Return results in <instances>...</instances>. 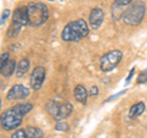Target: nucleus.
<instances>
[{"label": "nucleus", "mask_w": 147, "mask_h": 138, "mask_svg": "<svg viewBox=\"0 0 147 138\" xmlns=\"http://www.w3.org/2000/svg\"><path fill=\"white\" fill-rule=\"evenodd\" d=\"M32 108H33V105L31 103H24V104H17L11 109L6 110L5 113L1 114V119H0L1 128L5 131L16 130L22 123L24 116L31 111Z\"/></svg>", "instance_id": "1"}, {"label": "nucleus", "mask_w": 147, "mask_h": 138, "mask_svg": "<svg viewBox=\"0 0 147 138\" xmlns=\"http://www.w3.org/2000/svg\"><path fill=\"white\" fill-rule=\"evenodd\" d=\"M88 25L85 20L79 18V20L71 21L64 27L61 32V39L65 42H80L85 37L88 36Z\"/></svg>", "instance_id": "2"}, {"label": "nucleus", "mask_w": 147, "mask_h": 138, "mask_svg": "<svg viewBox=\"0 0 147 138\" xmlns=\"http://www.w3.org/2000/svg\"><path fill=\"white\" fill-rule=\"evenodd\" d=\"M27 13H28V26L39 27L47 22L49 12L47 6L42 3H30L27 5Z\"/></svg>", "instance_id": "3"}, {"label": "nucleus", "mask_w": 147, "mask_h": 138, "mask_svg": "<svg viewBox=\"0 0 147 138\" xmlns=\"http://www.w3.org/2000/svg\"><path fill=\"white\" fill-rule=\"evenodd\" d=\"M145 12H146V6H145L144 1L136 0V1L132 3V5H130L125 10L123 20L129 26H137L144 20Z\"/></svg>", "instance_id": "4"}, {"label": "nucleus", "mask_w": 147, "mask_h": 138, "mask_svg": "<svg viewBox=\"0 0 147 138\" xmlns=\"http://www.w3.org/2000/svg\"><path fill=\"white\" fill-rule=\"evenodd\" d=\"M123 59V53L120 50H112L104 54L100 59V70L103 72H109L115 68Z\"/></svg>", "instance_id": "5"}, {"label": "nucleus", "mask_w": 147, "mask_h": 138, "mask_svg": "<svg viewBox=\"0 0 147 138\" xmlns=\"http://www.w3.org/2000/svg\"><path fill=\"white\" fill-rule=\"evenodd\" d=\"M44 78H45V68L43 66H37L31 73V78H30L31 87L34 90H38L43 84Z\"/></svg>", "instance_id": "6"}, {"label": "nucleus", "mask_w": 147, "mask_h": 138, "mask_svg": "<svg viewBox=\"0 0 147 138\" xmlns=\"http://www.w3.org/2000/svg\"><path fill=\"white\" fill-rule=\"evenodd\" d=\"M28 95H30V89L27 87L22 84H15L7 92L6 98L9 100H21V99L27 98Z\"/></svg>", "instance_id": "7"}, {"label": "nucleus", "mask_w": 147, "mask_h": 138, "mask_svg": "<svg viewBox=\"0 0 147 138\" xmlns=\"http://www.w3.org/2000/svg\"><path fill=\"white\" fill-rule=\"evenodd\" d=\"M12 22L18 26L24 27L28 25V13H27V6L17 7L12 13Z\"/></svg>", "instance_id": "8"}, {"label": "nucleus", "mask_w": 147, "mask_h": 138, "mask_svg": "<svg viewBox=\"0 0 147 138\" xmlns=\"http://www.w3.org/2000/svg\"><path fill=\"white\" fill-rule=\"evenodd\" d=\"M104 20V12L102 9L94 7L90 13V26L92 29H98Z\"/></svg>", "instance_id": "9"}, {"label": "nucleus", "mask_w": 147, "mask_h": 138, "mask_svg": "<svg viewBox=\"0 0 147 138\" xmlns=\"http://www.w3.org/2000/svg\"><path fill=\"white\" fill-rule=\"evenodd\" d=\"M72 105L69 103V102H63V103H59L58 105V114H57V117H55V121H61L64 119L69 117L72 113Z\"/></svg>", "instance_id": "10"}, {"label": "nucleus", "mask_w": 147, "mask_h": 138, "mask_svg": "<svg viewBox=\"0 0 147 138\" xmlns=\"http://www.w3.org/2000/svg\"><path fill=\"white\" fill-rule=\"evenodd\" d=\"M74 95H75V99L81 104H86L87 102V96H88V92L86 90V88L84 86H76L75 90H74Z\"/></svg>", "instance_id": "11"}, {"label": "nucleus", "mask_w": 147, "mask_h": 138, "mask_svg": "<svg viewBox=\"0 0 147 138\" xmlns=\"http://www.w3.org/2000/svg\"><path fill=\"white\" fill-rule=\"evenodd\" d=\"M16 70V62L15 60H9L5 65L1 67V76L3 77H10Z\"/></svg>", "instance_id": "12"}, {"label": "nucleus", "mask_w": 147, "mask_h": 138, "mask_svg": "<svg viewBox=\"0 0 147 138\" xmlns=\"http://www.w3.org/2000/svg\"><path fill=\"white\" fill-rule=\"evenodd\" d=\"M44 133L38 127L28 126L26 128V138H43Z\"/></svg>", "instance_id": "13"}, {"label": "nucleus", "mask_w": 147, "mask_h": 138, "mask_svg": "<svg viewBox=\"0 0 147 138\" xmlns=\"http://www.w3.org/2000/svg\"><path fill=\"white\" fill-rule=\"evenodd\" d=\"M144 111H145V104L142 103V102L136 103V104H134L131 107L130 111H129V116H130L131 119H135L137 116H140V115L144 113Z\"/></svg>", "instance_id": "14"}, {"label": "nucleus", "mask_w": 147, "mask_h": 138, "mask_svg": "<svg viewBox=\"0 0 147 138\" xmlns=\"http://www.w3.org/2000/svg\"><path fill=\"white\" fill-rule=\"evenodd\" d=\"M30 68V61L27 59H22V60L18 62L17 68H16V76L17 77H22L25 73L28 71Z\"/></svg>", "instance_id": "15"}, {"label": "nucleus", "mask_w": 147, "mask_h": 138, "mask_svg": "<svg viewBox=\"0 0 147 138\" xmlns=\"http://www.w3.org/2000/svg\"><path fill=\"white\" fill-rule=\"evenodd\" d=\"M123 7L124 6H119V5H117V4L114 3V5L112 7V16H113V18L115 21L120 20V18L124 16V12H125V10H123Z\"/></svg>", "instance_id": "16"}, {"label": "nucleus", "mask_w": 147, "mask_h": 138, "mask_svg": "<svg viewBox=\"0 0 147 138\" xmlns=\"http://www.w3.org/2000/svg\"><path fill=\"white\" fill-rule=\"evenodd\" d=\"M21 28H22L21 26H18V25L12 22L11 26L9 27V29H7V37L9 38H16V37L18 36V33H20Z\"/></svg>", "instance_id": "17"}, {"label": "nucleus", "mask_w": 147, "mask_h": 138, "mask_svg": "<svg viewBox=\"0 0 147 138\" xmlns=\"http://www.w3.org/2000/svg\"><path fill=\"white\" fill-rule=\"evenodd\" d=\"M55 130H57V131H61V132H66V131H69V125L66 122H64V120L58 121L57 126H55Z\"/></svg>", "instance_id": "18"}, {"label": "nucleus", "mask_w": 147, "mask_h": 138, "mask_svg": "<svg viewBox=\"0 0 147 138\" xmlns=\"http://www.w3.org/2000/svg\"><path fill=\"white\" fill-rule=\"evenodd\" d=\"M137 83H139V84L147 83V68H146V70H144L139 75V78H137Z\"/></svg>", "instance_id": "19"}, {"label": "nucleus", "mask_w": 147, "mask_h": 138, "mask_svg": "<svg viewBox=\"0 0 147 138\" xmlns=\"http://www.w3.org/2000/svg\"><path fill=\"white\" fill-rule=\"evenodd\" d=\"M11 138H26V130H17L11 136Z\"/></svg>", "instance_id": "20"}, {"label": "nucleus", "mask_w": 147, "mask_h": 138, "mask_svg": "<svg viewBox=\"0 0 147 138\" xmlns=\"http://www.w3.org/2000/svg\"><path fill=\"white\" fill-rule=\"evenodd\" d=\"M114 3H115L117 5H119V6H127V5H130V4L132 3V0H115Z\"/></svg>", "instance_id": "21"}, {"label": "nucleus", "mask_w": 147, "mask_h": 138, "mask_svg": "<svg viewBox=\"0 0 147 138\" xmlns=\"http://www.w3.org/2000/svg\"><path fill=\"white\" fill-rule=\"evenodd\" d=\"M88 95L90 96H97L98 95V87L97 86L91 87L90 90H88Z\"/></svg>", "instance_id": "22"}, {"label": "nucleus", "mask_w": 147, "mask_h": 138, "mask_svg": "<svg viewBox=\"0 0 147 138\" xmlns=\"http://www.w3.org/2000/svg\"><path fill=\"white\" fill-rule=\"evenodd\" d=\"M9 15H10V10H7L6 9V10L3 12V15H1V26L4 25V22L6 21V18L9 17Z\"/></svg>", "instance_id": "23"}, {"label": "nucleus", "mask_w": 147, "mask_h": 138, "mask_svg": "<svg viewBox=\"0 0 147 138\" xmlns=\"http://www.w3.org/2000/svg\"><path fill=\"white\" fill-rule=\"evenodd\" d=\"M7 61H9V53L3 54V55H1V65H0V67H3Z\"/></svg>", "instance_id": "24"}, {"label": "nucleus", "mask_w": 147, "mask_h": 138, "mask_svg": "<svg viewBox=\"0 0 147 138\" xmlns=\"http://www.w3.org/2000/svg\"><path fill=\"white\" fill-rule=\"evenodd\" d=\"M125 92H126V89H125V90H123V92H120V93H118V94H115V95H112V96H109V98H108L107 100H105V102H104V103H108V102H110V100H114V99H117V98H118V96H120V95H123L124 93H125Z\"/></svg>", "instance_id": "25"}, {"label": "nucleus", "mask_w": 147, "mask_h": 138, "mask_svg": "<svg viewBox=\"0 0 147 138\" xmlns=\"http://www.w3.org/2000/svg\"><path fill=\"white\" fill-rule=\"evenodd\" d=\"M134 72H135V68H132V70L130 71V73H129L127 78H126V83H129V82L131 81V77H132V75H134Z\"/></svg>", "instance_id": "26"}]
</instances>
